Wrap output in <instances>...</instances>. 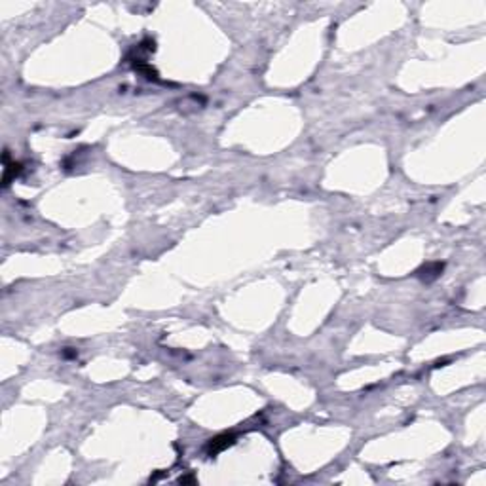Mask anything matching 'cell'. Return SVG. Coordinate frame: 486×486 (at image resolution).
<instances>
[{
    "label": "cell",
    "mask_w": 486,
    "mask_h": 486,
    "mask_svg": "<svg viewBox=\"0 0 486 486\" xmlns=\"http://www.w3.org/2000/svg\"><path fill=\"white\" fill-rule=\"evenodd\" d=\"M234 443V435L232 433H222V435H217L215 439H211L209 443H207L206 446V452L209 454V456H215V454H219V452H222L224 448H228V446Z\"/></svg>",
    "instance_id": "obj_1"
},
{
    "label": "cell",
    "mask_w": 486,
    "mask_h": 486,
    "mask_svg": "<svg viewBox=\"0 0 486 486\" xmlns=\"http://www.w3.org/2000/svg\"><path fill=\"white\" fill-rule=\"evenodd\" d=\"M420 272H427V274H422L420 277H424V279H433V277H437L441 272H443V264H439V262H435V264H429L427 268H424V270H420Z\"/></svg>",
    "instance_id": "obj_2"
}]
</instances>
